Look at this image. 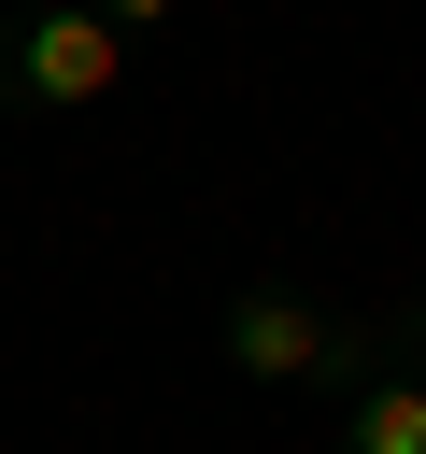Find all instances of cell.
<instances>
[{
  "label": "cell",
  "instance_id": "obj_3",
  "mask_svg": "<svg viewBox=\"0 0 426 454\" xmlns=\"http://www.w3.org/2000/svg\"><path fill=\"white\" fill-rule=\"evenodd\" d=\"M327 454H426V383H412V369L355 383V397L327 411Z\"/></svg>",
  "mask_w": 426,
  "mask_h": 454
},
{
  "label": "cell",
  "instance_id": "obj_1",
  "mask_svg": "<svg viewBox=\"0 0 426 454\" xmlns=\"http://www.w3.org/2000/svg\"><path fill=\"white\" fill-rule=\"evenodd\" d=\"M213 355L256 383V397H355L369 369H383V340H369V312H327L312 284H241L227 312H213Z\"/></svg>",
  "mask_w": 426,
  "mask_h": 454
},
{
  "label": "cell",
  "instance_id": "obj_2",
  "mask_svg": "<svg viewBox=\"0 0 426 454\" xmlns=\"http://www.w3.org/2000/svg\"><path fill=\"white\" fill-rule=\"evenodd\" d=\"M142 14H85V0H43V14H0V99L14 114H85L114 99Z\"/></svg>",
  "mask_w": 426,
  "mask_h": 454
}]
</instances>
